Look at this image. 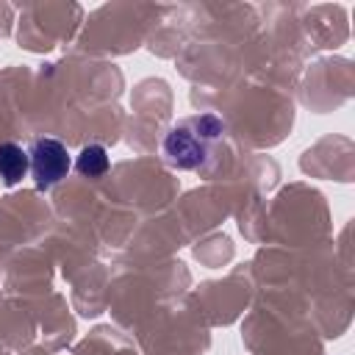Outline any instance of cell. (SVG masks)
<instances>
[{
	"label": "cell",
	"instance_id": "cell-1",
	"mask_svg": "<svg viewBox=\"0 0 355 355\" xmlns=\"http://www.w3.org/2000/svg\"><path fill=\"white\" fill-rule=\"evenodd\" d=\"M222 130H225V122L214 114L183 119L164 136L161 150L166 164L175 169H200V164L208 155V144L219 139Z\"/></svg>",
	"mask_w": 355,
	"mask_h": 355
},
{
	"label": "cell",
	"instance_id": "cell-2",
	"mask_svg": "<svg viewBox=\"0 0 355 355\" xmlns=\"http://www.w3.org/2000/svg\"><path fill=\"white\" fill-rule=\"evenodd\" d=\"M28 161H31V178H33L36 189H50V186L61 183L72 166L67 147L50 136L33 139V144L28 147Z\"/></svg>",
	"mask_w": 355,
	"mask_h": 355
},
{
	"label": "cell",
	"instance_id": "cell-3",
	"mask_svg": "<svg viewBox=\"0 0 355 355\" xmlns=\"http://www.w3.org/2000/svg\"><path fill=\"white\" fill-rule=\"evenodd\" d=\"M31 172V161H28V150H22L14 141H3L0 144V180L6 186L19 183L25 175Z\"/></svg>",
	"mask_w": 355,
	"mask_h": 355
},
{
	"label": "cell",
	"instance_id": "cell-4",
	"mask_svg": "<svg viewBox=\"0 0 355 355\" xmlns=\"http://www.w3.org/2000/svg\"><path fill=\"white\" fill-rule=\"evenodd\" d=\"M108 166H111V158L103 144H86L75 158V169L83 178H100L108 172Z\"/></svg>",
	"mask_w": 355,
	"mask_h": 355
}]
</instances>
